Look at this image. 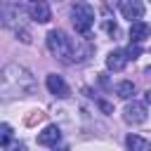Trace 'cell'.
Masks as SVG:
<instances>
[{
    "mask_svg": "<svg viewBox=\"0 0 151 151\" xmlns=\"http://www.w3.org/2000/svg\"><path fill=\"white\" fill-rule=\"evenodd\" d=\"M35 92L33 73L21 64H7L0 71V101H14Z\"/></svg>",
    "mask_w": 151,
    "mask_h": 151,
    "instance_id": "obj_1",
    "label": "cell"
},
{
    "mask_svg": "<svg viewBox=\"0 0 151 151\" xmlns=\"http://www.w3.org/2000/svg\"><path fill=\"white\" fill-rule=\"evenodd\" d=\"M26 17H28V12L19 5H12V2L0 5V24L7 26L9 31H14L17 38H21V42H31V31H28Z\"/></svg>",
    "mask_w": 151,
    "mask_h": 151,
    "instance_id": "obj_2",
    "label": "cell"
},
{
    "mask_svg": "<svg viewBox=\"0 0 151 151\" xmlns=\"http://www.w3.org/2000/svg\"><path fill=\"white\" fill-rule=\"evenodd\" d=\"M47 50L54 59H59L64 64L76 61V42H73V38H68V33H64L59 28L47 33Z\"/></svg>",
    "mask_w": 151,
    "mask_h": 151,
    "instance_id": "obj_3",
    "label": "cell"
},
{
    "mask_svg": "<svg viewBox=\"0 0 151 151\" xmlns=\"http://www.w3.org/2000/svg\"><path fill=\"white\" fill-rule=\"evenodd\" d=\"M71 21H73V26H76L78 33L87 35L90 28L94 26V7L87 5V2H76L71 7Z\"/></svg>",
    "mask_w": 151,
    "mask_h": 151,
    "instance_id": "obj_4",
    "label": "cell"
},
{
    "mask_svg": "<svg viewBox=\"0 0 151 151\" xmlns=\"http://www.w3.org/2000/svg\"><path fill=\"white\" fill-rule=\"evenodd\" d=\"M146 116H149V111H146V101H137V99H132V101H127L125 109H123V120H125L127 125H142V123L146 120Z\"/></svg>",
    "mask_w": 151,
    "mask_h": 151,
    "instance_id": "obj_5",
    "label": "cell"
},
{
    "mask_svg": "<svg viewBox=\"0 0 151 151\" xmlns=\"http://www.w3.org/2000/svg\"><path fill=\"white\" fill-rule=\"evenodd\" d=\"M26 12H28V17H31L33 21H38V24H47V21L52 19V9H50L47 0H35V2L26 5Z\"/></svg>",
    "mask_w": 151,
    "mask_h": 151,
    "instance_id": "obj_6",
    "label": "cell"
},
{
    "mask_svg": "<svg viewBox=\"0 0 151 151\" xmlns=\"http://www.w3.org/2000/svg\"><path fill=\"white\" fill-rule=\"evenodd\" d=\"M45 85H47L50 94H54L57 99H66V97L71 94V90H68L66 80H64L61 76H57V73H50V76L45 78Z\"/></svg>",
    "mask_w": 151,
    "mask_h": 151,
    "instance_id": "obj_7",
    "label": "cell"
},
{
    "mask_svg": "<svg viewBox=\"0 0 151 151\" xmlns=\"http://www.w3.org/2000/svg\"><path fill=\"white\" fill-rule=\"evenodd\" d=\"M120 14H123V19L137 21L144 17V2L142 0H120Z\"/></svg>",
    "mask_w": 151,
    "mask_h": 151,
    "instance_id": "obj_8",
    "label": "cell"
},
{
    "mask_svg": "<svg viewBox=\"0 0 151 151\" xmlns=\"http://www.w3.org/2000/svg\"><path fill=\"white\" fill-rule=\"evenodd\" d=\"M146 38H151V24H146V21H132V26H130V42H144Z\"/></svg>",
    "mask_w": 151,
    "mask_h": 151,
    "instance_id": "obj_9",
    "label": "cell"
},
{
    "mask_svg": "<svg viewBox=\"0 0 151 151\" xmlns=\"http://www.w3.org/2000/svg\"><path fill=\"white\" fill-rule=\"evenodd\" d=\"M127 54H125V50H111L109 54H106V68L109 71H123L125 66H127Z\"/></svg>",
    "mask_w": 151,
    "mask_h": 151,
    "instance_id": "obj_10",
    "label": "cell"
},
{
    "mask_svg": "<svg viewBox=\"0 0 151 151\" xmlns=\"http://www.w3.org/2000/svg\"><path fill=\"white\" fill-rule=\"evenodd\" d=\"M61 139V130L57 125H47L42 132H38V144L40 146H57Z\"/></svg>",
    "mask_w": 151,
    "mask_h": 151,
    "instance_id": "obj_11",
    "label": "cell"
},
{
    "mask_svg": "<svg viewBox=\"0 0 151 151\" xmlns=\"http://www.w3.org/2000/svg\"><path fill=\"white\" fill-rule=\"evenodd\" d=\"M125 146L132 149V151H149L151 149V142L144 139V137H139V134H127L125 137Z\"/></svg>",
    "mask_w": 151,
    "mask_h": 151,
    "instance_id": "obj_12",
    "label": "cell"
},
{
    "mask_svg": "<svg viewBox=\"0 0 151 151\" xmlns=\"http://www.w3.org/2000/svg\"><path fill=\"white\" fill-rule=\"evenodd\" d=\"M116 94H118L120 99H130V97L134 94V83H132V80H120V83L116 85Z\"/></svg>",
    "mask_w": 151,
    "mask_h": 151,
    "instance_id": "obj_13",
    "label": "cell"
},
{
    "mask_svg": "<svg viewBox=\"0 0 151 151\" xmlns=\"http://www.w3.org/2000/svg\"><path fill=\"white\" fill-rule=\"evenodd\" d=\"M12 137H14V130H12V125H7V123H0V146H9Z\"/></svg>",
    "mask_w": 151,
    "mask_h": 151,
    "instance_id": "obj_14",
    "label": "cell"
},
{
    "mask_svg": "<svg viewBox=\"0 0 151 151\" xmlns=\"http://www.w3.org/2000/svg\"><path fill=\"white\" fill-rule=\"evenodd\" d=\"M125 54H127V59H130V61H134V59L142 54V47H139V42H132V45L125 50Z\"/></svg>",
    "mask_w": 151,
    "mask_h": 151,
    "instance_id": "obj_15",
    "label": "cell"
},
{
    "mask_svg": "<svg viewBox=\"0 0 151 151\" xmlns=\"http://www.w3.org/2000/svg\"><path fill=\"white\" fill-rule=\"evenodd\" d=\"M144 101H146V104H151V87L144 92Z\"/></svg>",
    "mask_w": 151,
    "mask_h": 151,
    "instance_id": "obj_16",
    "label": "cell"
},
{
    "mask_svg": "<svg viewBox=\"0 0 151 151\" xmlns=\"http://www.w3.org/2000/svg\"><path fill=\"white\" fill-rule=\"evenodd\" d=\"M31 2H35V0H19V5H24V7H26V5H31Z\"/></svg>",
    "mask_w": 151,
    "mask_h": 151,
    "instance_id": "obj_17",
    "label": "cell"
},
{
    "mask_svg": "<svg viewBox=\"0 0 151 151\" xmlns=\"http://www.w3.org/2000/svg\"><path fill=\"white\" fill-rule=\"evenodd\" d=\"M144 73H146V76H151V66H149V68H146V71H144Z\"/></svg>",
    "mask_w": 151,
    "mask_h": 151,
    "instance_id": "obj_18",
    "label": "cell"
}]
</instances>
